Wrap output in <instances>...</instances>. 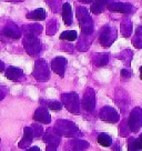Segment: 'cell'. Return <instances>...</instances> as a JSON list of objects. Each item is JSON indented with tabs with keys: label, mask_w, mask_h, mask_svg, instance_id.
<instances>
[{
	"label": "cell",
	"mask_w": 142,
	"mask_h": 151,
	"mask_svg": "<svg viewBox=\"0 0 142 151\" xmlns=\"http://www.w3.org/2000/svg\"><path fill=\"white\" fill-rule=\"evenodd\" d=\"M6 77L11 81H18L24 78V71L17 67H9L6 69Z\"/></svg>",
	"instance_id": "cell-18"
},
{
	"label": "cell",
	"mask_w": 142,
	"mask_h": 151,
	"mask_svg": "<svg viewBox=\"0 0 142 151\" xmlns=\"http://www.w3.org/2000/svg\"><path fill=\"white\" fill-rule=\"evenodd\" d=\"M26 151H40V149H39L38 147H31V148L27 149Z\"/></svg>",
	"instance_id": "cell-33"
},
{
	"label": "cell",
	"mask_w": 142,
	"mask_h": 151,
	"mask_svg": "<svg viewBox=\"0 0 142 151\" xmlns=\"http://www.w3.org/2000/svg\"><path fill=\"white\" fill-rule=\"evenodd\" d=\"M32 76L38 81H47L50 78V71L44 59H38L34 63Z\"/></svg>",
	"instance_id": "cell-5"
},
{
	"label": "cell",
	"mask_w": 142,
	"mask_h": 151,
	"mask_svg": "<svg viewBox=\"0 0 142 151\" xmlns=\"http://www.w3.org/2000/svg\"><path fill=\"white\" fill-rule=\"evenodd\" d=\"M7 92H8L7 88H6V87H4V86H0V101L5 98L6 94H7Z\"/></svg>",
	"instance_id": "cell-30"
},
{
	"label": "cell",
	"mask_w": 142,
	"mask_h": 151,
	"mask_svg": "<svg viewBox=\"0 0 142 151\" xmlns=\"http://www.w3.org/2000/svg\"><path fill=\"white\" fill-rule=\"evenodd\" d=\"M140 78L142 79V67H140Z\"/></svg>",
	"instance_id": "cell-39"
},
{
	"label": "cell",
	"mask_w": 142,
	"mask_h": 151,
	"mask_svg": "<svg viewBox=\"0 0 142 151\" xmlns=\"http://www.w3.org/2000/svg\"><path fill=\"white\" fill-rule=\"evenodd\" d=\"M61 104L66 107L69 112L73 113V114L80 113V100H79L78 93H76V92L62 93Z\"/></svg>",
	"instance_id": "cell-3"
},
{
	"label": "cell",
	"mask_w": 142,
	"mask_h": 151,
	"mask_svg": "<svg viewBox=\"0 0 142 151\" xmlns=\"http://www.w3.org/2000/svg\"><path fill=\"white\" fill-rule=\"evenodd\" d=\"M132 26H131V22L129 19H124L121 24V32L124 37H129L130 33H131V30H132Z\"/></svg>",
	"instance_id": "cell-25"
},
{
	"label": "cell",
	"mask_w": 142,
	"mask_h": 151,
	"mask_svg": "<svg viewBox=\"0 0 142 151\" xmlns=\"http://www.w3.org/2000/svg\"><path fill=\"white\" fill-rule=\"evenodd\" d=\"M109 61V55L108 53H95L92 57V62L97 67L105 66Z\"/></svg>",
	"instance_id": "cell-21"
},
{
	"label": "cell",
	"mask_w": 142,
	"mask_h": 151,
	"mask_svg": "<svg viewBox=\"0 0 142 151\" xmlns=\"http://www.w3.org/2000/svg\"><path fill=\"white\" fill-rule=\"evenodd\" d=\"M47 106L50 110H53V111H59L62 109V104L59 101H48Z\"/></svg>",
	"instance_id": "cell-28"
},
{
	"label": "cell",
	"mask_w": 142,
	"mask_h": 151,
	"mask_svg": "<svg viewBox=\"0 0 142 151\" xmlns=\"http://www.w3.org/2000/svg\"><path fill=\"white\" fill-rule=\"evenodd\" d=\"M51 68L55 73H57L58 76L63 78L65 77V71H66L67 68V59L63 57H56L55 59H52Z\"/></svg>",
	"instance_id": "cell-12"
},
{
	"label": "cell",
	"mask_w": 142,
	"mask_h": 151,
	"mask_svg": "<svg viewBox=\"0 0 142 151\" xmlns=\"http://www.w3.org/2000/svg\"><path fill=\"white\" fill-rule=\"evenodd\" d=\"M89 148V143L81 139H72L65 145V151H85Z\"/></svg>",
	"instance_id": "cell-11"
},
{
	"label": "cell",
	"mask_w": 142,
	"mask_h": 151,
	"mask_svg": "<svg viewBox=\"0 0 142 151\" xmlns=\"http://www.w3.org/2000/svg\"><path fill=\"white\" fill-rule=\"evenodd\" d=\"M46 151H57V149H56V148H53V147L47 146V148H46Z\"/></svg>",
	"instance_id": "cell-34"
},
{
	"label": "cell",
	"mask_w": 142,
	"mask_h": 151,
	"mask_svg": "<svg viewBox=\"0 0 142 151\" xmlns=\"http://www.w3.org/2000/svg\"><path fill=\"white\" fill-rule=\"evenodd\" d=\"M24 50L27 51L29 56L36 57L39 55V52L41 51V42L39 40L37 36L33 35H26L22 40Z\"/></svg>",
	"instance_id": "cell-4"
},
{
	"label": "cell",
	"mask_w": 142,
	"mask_h": 151,
	"mask_svg": "<svg viewBox=\"0 0 142 151\" xmlns=\"http://www.w3.org/2000/svg\"><path fill=\"white\" fill-rule=\"evenodd\" d=\"M43 27L40 24H28V26H24V31L26 35H33V36H38L42 32Z\"/></svg>",
	"instance_id": "cell-22"
},
{
	"label": "cell",
	"mask_w": 142,
	"mask_h": 151,
	"mask_svg": "<svg viewBox=\"0 0 142 151\" xmlns=\"http://www.w3.org/2000/svg\"><path fill=\"white\" fill-rule=\"evenodd\" d=\"M46 31H47V35H49V36L56 33V31H57V21H56L55 19H52L51 21L48 22Z\"/></svg>",
	"instance_id": "cell-26"
},
{
	"label": "cell",
	"mask_w": 142,
	"mask_h": 151,
	"mask_svg": "<svg viewBox=\"0 0 142 151\" xmlns=\"http://www.w3.org/2000/svg\"><path fill=\"white\" fill-rule=\"evenodd\" d=\"M115 38H117V30L110 26H105L100 32L99 41L103 47H109L113 43Z\"/></svg>",
	"instance_id": "cell-6"
},
{
	"label": "cell",
	"mask_w": 142,
	"mask_h": 151,
	"mask_svg": "<svg viewBox=\"0 0 142 151\" xmlns=\"http://www.w3.org/2000/svg\"><path fill=\"white\" fill-rule=\"evenodd\" d=\"M2 33L5 35L6 37L8 38H11V39H19L21 37V29L17 26V24H14V22H9V24H7L5 28H4V31Z\"/></svg>",
	"instance_id": "cell-15"
},
{
	"label": "cell",
	"mask_w": 142,
	"mask_h": 151,
	"mask_svg": "<svg viewBox=\"0 0 142 151\" xmlns=\"http://www.w3.org/2000/svg\"><path fill=\"white\" fill-rule=\"evenodd\" d=\"M32 139H33L32 129H31V127H26L24 129V137H22V139L18 143V147H19L20 149H27L31 145Z\"/></svg>",
	"instance_id": "cell-16"
},
{
	"label": "cell",
	"mask_w": 142,
	"mask_h": 151,
	"mask_svg": "<svg viewBox=\"0 0 142 151\" xmlns=\"http://www.w3.org/2000/svg\"><path fill=\"white\" fill-rule=\"evenodd\" d=\"M4 70H5V63L0 60V72H1V71H4Z\"/></svg>",
	"instance_id": "cell-35"
},
{
	"label": "cell",
	"mask_w": 142,
	"mask_h": 151,
	"mask_svg": "<svg viewBox=\"0 0 142 151\" xmlns=\"http://www.w3.org/2000/svg\"><path fill=\"white\" fill-rule=\"evenodd\" d=\"M47 2L52 7V4H53V2H58V0H47Z\"/></svg>",
	"instance_id": "cell-37"
},
{
	"label": "cell",
	"mask_w": 142,
	"mask_h": 151,
	"mask_svg": "<svg viewBox=\"0 0 142 151\" xmlns=\"http://www.w3.org/2000/svg\"><path fill=\"white\" fill-rule=\"evenodd\" d=\"M77 18L80 24L81 31L85 36H90L93 32V21L90 14L85 7H78L77 8Z\"/></svg>",
	"instance_id": "cell-2"
},
{
	"label": "cell",
	"mask_w": 142,
	"mask_h": 151,
	"mask_svg": "<svg viewBox=\"0 0 142 151\" xmlns=\"http://www.w3.org/2000/svg\"><path fill=\"white\" fill-rule=\"evenodd\" d=\"M6 1H14V2H20L22 0H6Z\"/></svg>",
	"instance_id": "cell-38"
},
{
	"label": "cell",
	"mask_w": 142,
	"mask_h": 151,
	"mask_svg": "<svg viewBox=\"0 0 142 151\" xmlns=\"http://www.w3.org/2000/svg\"><path fill=\"white\" fill-rule=\"evenodd\" d=\"M80 2H82V4H90V2H92V1H95V0H79Z\"/></svg>",
	"instance_id": "cell-36"
},
{
	"label": "cell",
	"mask_w": 142,
	"mask_h": 151,
	"mask_svg": "<svg viewBox=\"0 0 142 151\" xmlns=\"http://www.w3.org/2000/svg\"><path fill=\"white\" fill-rule=\"evenodd\" d=\"M82 107L87 111H93L95 108V92L92 88H88L85 91L82 98Z\"/></svg>",
	"instance_id": "cell-9"
},
{
	"label": "cell",
	"mask_w": 142,
	"mask_h": 151,
	"mask_svg": "<svg viewBox=\"0 0 142 151\" xmlns=\"http://www.w3.org/2000/svg\"><path fill=\"white\" fill-rule=\"evenodd\" d=\"M97 140H98V143L102 147H110L112 145V139L107 133H100Z\"/></svg>",
	"instance_id": "cell-24"
},
{
	"label": "cell",
	"mask_w": 142,
	"mask_h": 151,
	"mask_svg": "<svg viewBox=\"0 0 142 151\" xmlns=\"http://www.w3.org/2000/svg\"><path fill=\"white\" fill-rule=\"evenodd\" d=\"M108 9L112 12H119V14H129L133 9L132 5L126 4V2H111L108 6Z\"/></svg>",
	"instance_id": "cell-14"
},
{
	"label": "cell",
	"mask_w": 142,
	"mask_h": 151,
	"mask_svg": "<svg viewBox=\"0 0 142 151\" xmlns=\"http://www.w3.org/2000/svg\"><path fill=\"white\" fill-rule=\"evenodd\" d=\"M142 126V110L141 108H134L131 111L128 119V127L132 132H137Z\"/></svg>",
	"instance_id": "cell-7"
},
{
	"label": "cell",
	"mask_w": 142,
	"mask_h": 151,
	"mask_svg": "<svg viewBox=\"0 0 142 151\" xmlns=\"http://www.w3.org/2000/svg\"><path fill=\"white\" fill-rule=\"evenodd\" d=\"M99 117L101 120L107 121V122H118L119 121V113L115 111V109L111 108V107H103L100 110Z\"/></svg>",
	"instance_id": "cell-10"
},
{
	"label": "cell",
	"mask_w": 142,
	"mask_h": 151,
	"mask_svg": "<svg viewBox=\"0 0 142 151\" xmlns=\"http://www.w3.org/2000/svg\"><path fill=\"white\" fill-rule=\"evenodd\" d=\"M77 38H78V33L75 30H67L60 35V39L67 40V41H75Z\"/></svg>",
	"instance_id": "cell-23"
},
{
	"label": "cell",
	"mask_w": 142,
	"mask_h": 151,
	"mask_svg": "<svg viewBox=\"0 0 142 151\" xmlns=\"http://www.w3.org/2000/svg\"><path fill=\"white\" fill-rule=\"evenodd\" d=\"M53 128L61 137L77 138L81 136L79 128L72 121H69V120H58Z\"/></svg>",
	"instance_id": "cell-1"
},
{
	"label": "cell",
	"mask_w": 142,
	"mask_h": 151,
	"mask_svg": "<svg viewBox=\"0 0 142 151\" xmlns=\"http://www.w3.org/2000/svg\"><path fill=\"white\" fill-rule=\"evenodd\" d=\"M61 136L56 131L55 128H49L43 133V141L47 143V146L57 148L60 143Z\"/></svg>",
	"instance_id": "cell-8"
},
{
	"label": "cell",
	"mask_w": 142,
	"mask_h": 151,
	"mask_svg": "<svg viewBox=\"0 0 142 151\" xmlns=\"http://www.w3.org/2000/svg\"><path fill=\"white\" fill-rule=\"evenodd\" d=\"M111 2H113V0H95L91 4V7H90L91 12L95 14H101L105 8H108V6Z\"/></svg>",
	"instance_id": "cell-17"
},
{
	"label": "cell",
	"mask_w": 142,
	"mask_h": 151,
	"mask_svg": "<svg viewBox=\"0 0 142 151\" xmlns=\"http://www.w3.org/2000/svg\"><path fill=\"white\" fill-rule=\"evenodd\" d=\"M121 76H122L123 78H129V77L131 76V73H130V71L127 70V69H122V70H121Z\"/></svg>",
	"instance_id": "cell-32"
},
{
	"label": "cell",
	"mask_w": 142,
	"mask_h": 151,
	"mask_svg": "<svg viewBox=\"0 0 142 151\" xmlns=\"http://www.w3.org/2000/svg\"><path fill=\"white\" fill-rule=\"evenodd\" d=\"M62 19L66 26L72 24V8L69 2H65L62 5Z\"/></svg>",
	"instance_id": "cell-19"
},
{
	"label": "cell",
	"mask_w": 142,
	"mask_h": 151,
	"mask_svg": "<svg viewBox=\"0 0 142 151\" xmlns=\"http://www.w3.org/2000/svg\"><path fill=\"white\" fill-rule=\"evenodd\" d=\"M46 16H47V14H46L44 9L38 8V9L27 14L26 17H27V19H30V20H33V21H42V20L46 19Z\"/></svg>",
	"instance_id": "cell-20"
},
{
	"label": "cell",
	"mask_w": 142,
	"mask_h": 151,
	"mask_svg": "<svg viewBox=\"0 0 142 151\" xmlns=\"http://www.w3.org/2000/svg\"><path fill=\"white\" fill-rule=\"evenodd\" d=\"M33 120L36 122H40V123H48L51 122V117H50V113L48 112V110L44 107H39L36 111H34V114H33Z\"/></svg>",
	"instance_id": "cell-13"
},
{
	"label": "cell",
	"mask_w": 142,
	"mask_h": 151,
	"mask_svg": "<svg viewBox=\"0 0 142 151\" xmlns=\"http://www.w3.org/2000/svg\"><path fill=\"white\" fill-rule=\"evenodd\" d=\"M128 151H139L136 149V147L133 145V138H131L130 140H129V143H128Z\"/></svg>",
	"instance_id": "cell-31"
},
{
	"label": "cell",
	"mask_w": 142,
	"mask_h": 151,
	"mask_svg": "<svg viewBox=\"0 0 142 151\" xmlns=\"http://www.w3.org/2000/svg\"><path fill=\"white\" fill-rule=\"evenodd\" d=\"M133 145H134V147H136L137 150L142 151V133L139 136L138 139H133Z\"/></svg>",
	"instance_id": "cell-29"
},
{
	"label": "cell",
	"mask_w": 142,
	"mask_h": 151,
	"mask_svg": "<svg viewBox=\"0 0 142 151\" xmlns=\"http://www.w3.org/2000/svg\"><path fill=\"white\" fill-rule=\"evenodd\" d=\"M31 129H32V132H33V137L36 138H39L41 137L43 134V128L39 124V123H33L32 126H31Z\"/></svg>",
	"instance_id": "cell-27"
}]
</instances>
